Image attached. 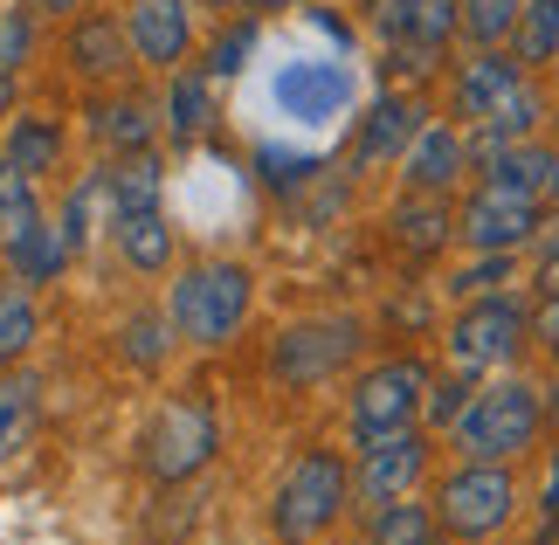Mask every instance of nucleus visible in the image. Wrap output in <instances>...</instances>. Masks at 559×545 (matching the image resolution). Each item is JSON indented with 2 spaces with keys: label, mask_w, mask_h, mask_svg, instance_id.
<instances>
[{
  "label": "nucleus",
  "mask_w": 559,
  "mask_h": 545,
  "mask_svg": "<svg viewBox=\"0 0 559 545\" xmlns=\"http://www.w3.org/2000/svg\"><path fill=\"white\" fill-rule=\"evenodd\" d=\"M35 214H41V201H35V173H21V166L0 159V235L28 228Z\"/></svg>",
  "instance_id": "nucleus-32"
},
{
  "label": "nucleus",
  "mask_w": 559,
  "mask_h": 545,
  "mask_svg": "<svg viewBox=\"0 0 559 545\" xmlns=\"http://www.w3.org/2000/svg\"><path fill=\"white\" fill-rule=\"evenodd\" d=\"M498 276H504V256H484V263H469L463 276H449V283H456L463 297H477V291H490V283H498Z\"/></svg>",
  "instance_id": "nucleus-36"
},
{
  "label": "nucleus",
  "mask_w": 559,
  "mask_h": 545,
  "mask_svg": "<svg viewBox=\"0 0 559 545\" xmlns=\"http://www.w3.org/2000/svg\"><path fill=\"white\" fill-rule=\"evenodd\" d=\"M539 324H546V332H552V359H559V304L546 297V311H539Z\"/></svg>",
  "instance_id": "nucleus-41"
},
{
  "label": "nucleus",
  "mask_w": 559,
  "mask_h": 545,
  "mask_svg": "<svg viewBox=\"0 0 559 545\" xmlns=\"http://www.w3.org/2000/svg\"><path fill=\"white\" fill-rule=\"evenodd\" d=\"M394 235H401V249H442L449 242V214L436 208V193H421V201H401V214H394Z\"/></svg>",
  "instance_id": "nucleus-30"
},
{
  "label": "nucleus",
  "mask_w": 559,
  "mask_h": 545,
  "mask_svg": "<svg viewBox=\"0 0 559 545\" xmlns=\"http://www.w3.org/2000/svg\"><path fill=\"white\" fill-rule=\"evenodd\" d=\"M469 380H477V374H463V380H449V387H442V394H436V401H428V407H436V422H456V414L469 407Z\"/></svg>",
  "instance_id": "nucleus-37"
},
{
  "label": "nucleus",
  "mask_w": 559,
  "mask_h": 545,
  "mask_svg": "<svg viewBox=\"0 0 559 545\" xmlns=\"http://www.w3.org/2000/svg\"><path fill=\"white\" fill-rule=\"evenodd\" d=\"M463 166H469V145L449 132V125H421V132L401 145V180H407V193H442V187H456Z\"/></svg>",
  "instance_id": "nucleus-13"
},
{
  "label": "nucleus",
  "mask_w": 559,
  "mask_h": 545,
  "mask_svg": "<svg viewBox=\"0 0 559 545\" xmlns=\"http://www.w3.org/2000/svg\"><path fill=\"white\" fill-rule=\"evenodd\" d=\"M91 118H97V139L118 145V152H145V139H153V118H145V104H132V97L97 104Z\"/></svg>",
  "instance_id": "nucleus-29"
},
{
  "label": "nucleus",
  "mask_w": 559,
  "mask_h": 545,
  "mask_svg": "<svg viewBox=\"0 0 559 545\" xmlns=\"http://www.w3.org/2000/svg\"><path fill=\"white\" fill-rule=\"evenodd\" d=\"M104 201H111V222L118 214H139V208H159V159L153 152H124L104 173Z\"/></svg>",
  "instance_id": "nucleus-21"
},
{
  "label": "nucleus",
  "mask_w": 559,
  "mask_h": 545,
  "mask_svg": "<svg viewBox=\"0 0 559 545\" xmlns=\"http://www.w3.org/2000/svg\"><path fill=\"white\" fill-rule=\"evenodd\" d=\"M546 193L559 201V152H552V166H546Z\"/></svg>",
  "instance_id": "nucleus-45"
},
{
  "label": "nucleus",
  "mask_w": 559,
  "mask_h": 545,
  "mask_svg": "<svg viewBox=\"0 0 559 545\" xmlns=\"http://www.w3.org/2000/svg\"><path fill=\"white\" fill-rule=\"evenodd\" d=\"M532 291H539V297H552L559 304V242L539 256V270H532Z\"/></svg>",
  "instance_id": "nucleus-38"
},
{
  "label": "nucleus",
  "mask_w": 559,
  "mask_h": 545,
  "mask_svg": "<svg viewBox=\"0 0 559 545\" xmlns=\"http://www.w3.org/2000/svg\"><path fill=\"white\" fill-rule=\"evenodd\" d=\"M207 118H214L207 76H201V70H180V76H174V97H166V125H174L180 139H193V132H207Z\"/></svg>",
  "instance_id": "nucleus-28"
},
{
  "label": "nucleus",
  "mask_w": 559,
  "mask_h": 545,
  "mask_svg": "<svg viewBox=\"0 0 559 545\" xmlns=\"http://www.w3.org/2000/svg\"><path fill=\"white\" fill-rule=\"evenodd\" d=\"M367 545H442L436 538V505H380L367 518Z\"/></svg>",
  "instance_id": "nucleus-23"
},
{
  "label": "nucleus",
  "mask_w": 559,
  "mask_h": 545,
  "mask_svg": "<svg viewBox=\"0 0 559 545\" xmlns=\"http://www.w3.org/2000/svg\"><path fill=\"white\" fill-rule=\"evenodd\" d=\"M263 166H276L270 173L276 187H290V180H305V173H311V159H290V152H263Z\"/></svg>",
  "instance_id": "nucleus-39"
},
{
  "label": "nucleus",
  "mask_w": 559,
  "mask_h": 545,
  "mask_svg": "<svg viewBox=\"0 0 559 545\" xmlns=\"http://www.w3.org/2000/svg\"><path fill=\"white\" fill-rule=\"evenodd\" d=\"M511 511H519V484H511L504 463H463V470H449L442 490H436V525L463 545L498 538L511 525Z\"/></svg>",
  "instance_id": "nucleus-4"
},
{
  "label": "nucleus",
  "mask_w": 559,
  "mask_h": 545,
  "mask_svg": "<svg viewBox=\"0 0 559 545\" xmlns=\"http://www.w3.org/2000/svg\"><path fill=\"white\" fill-rule=\"evenodd\" d=\"M539 505H546V518H559V455H552V476H546V497H539Z\"/></svg>",
  "instance_id": "nucleus-40"
},
{
  "label": "nucleus",
  "mask_w": 559,
  "mask_h": 545,
  "mask_svg": "<svg viewBox=\"0 0 559 545\" xmlns=\"http://www.w3.org/2000/svg\"><path fill=\"white\" fill-rule=\"evenodd\" d=\"M201 8H235V0H201Z\"/></svg>",
  "instance_id": "nucleus-47"
},
{
  "label": "nucleus",
  "mask_w": 559,
  "mask_h": 545,
  "mask_svg": "<svg viewBox=\"0 0 559 545\" xmlns=\"http://www.w3.org/2000/svg\"><path fill=\"white\" fill-rule=\"evenodd\" d=\"M0 159L41 180V173L62 159V132H56V118H14V125H8V152H0Z\"/></svg>",
  "instance_id": "nucleus-24"
},
{
  "label": "nucleus",
  "mask_w": 559,
  "mask_h": 545,
  "mask_svg": "<svg viewBox=\"0 0 559 545\" xmlns=\"http://www.w3.org/2000/svg\"><path fill=\"white\" fill-rule=\"evenodd\" d=\"M124 359L132 366H159L166 359V318H153V311H139V318H124Z\"/></svg>",
  "instance_id": "nucleus-33"
},
{
  "label": "nucleus",
  "mask_w": 559,
  "mask_h": 545,
  "mask_svg": "<svg viewBox=\"0 0 559 545\" xmlns=\"http://www.w3.org/2000/svg\"><path fill=\"white\" fill-rule=\"evenodd\" d=\"M214 442H222V428H214L207 401H166L153 414V428H145V470L159 484H187L193 470H207Z\"/></svg>",
  "instance_id": "nucleus-6"
},
{
  "label": "nucleus",
  "mask_w": 559,
  "mask_h": 545,
  "mask_svg": "<svg viewBox=\"0 0 559 545\" xmlns=\"http://www.w3.org/2000/svg\"><path fill=\"white\" fill-rule=\"evenodd\" d=\"M477 166H484V187H511V193H539V201H546V166H552V145H532V139L477 145Z\"/></svg>",
  "instance_id": "nucleus-15"
},
{
  "label": "nucleus",
  "mask_w": 559,
  "mask_h": 545,
  "mask_svg": "<svg viewBox=\"0 0 559 545\" xmlns=\"http://www.w3.org/2000/svg\"><path fill=\"white\" fill-rule=\"evenodd\" d=\"M28 8H35V14H70L76 0H28Z\"/></svg>",
  "instance_id": "nucleus-42"
},
{
  "label": "nucleus",
  "mask_w": 559,
  "mask_h": 545,
  "mask_svg": "<svg viewBox=\"0 0 559 545\" xmlns=\"http://www.w3.org/2000/svg\"><path fill=\"white\" fill-rule=\"evenodd\" d=\"M35 394H41V387H35L28 374H8V380H0V470H8L21 449H28V435H35V407H41Z\"/></svg>",
  "instance_id": "nucleus-22"
},
{
  "label": "nucleus",
  "mask_w": 559,
  "mask_h": 545,
  "mask_svg": "<svg viewBox=\"0 0 559 545\" xmlns=\"http://www.w3.org/2000/svg\"><path fill=\"white\" fill-rule=\"evenodd\" d=\"M456 28H463L456 0H401V28H394V42H401L407 62H421V70H428V56H436Z\"/></svg>",
  "instance_id": "nucleus-17"
},
{
  "label": "nucleus",
  "mask_w": 559,
  "mask_h": 545,
  "mask_svg": "<svg viewBox=\"0 0 559 545\" xmlns=\"http://www.w3.org/2000/svg\"><path fill=\"white\" fill-rule=\"evenodd\" d=\"M0 242H8V263H14V283H49V276H56L62 263H70V242H62V235H56L49 222H41V214H35L28 228L0 235Z\"/></svg>",
  "instance_id": "nucleus-19"
},
{
  "label": "nucleus",
  "mask_w": 559,
  "mask_h": 545,
  "mask_svg": "<svg viewBox=\"0 0 559 545\" xmlns=\"http://www.w3.org/2000/svg\"><path fill=\"white\" fill-rule=\"evenodd\" d=\"M539 428H546V394L525 380H498L484 394H469V407L449 422L463 463H511L519 449H532Z\"/></svg>",
  "instance_id": "nucleus-1"
},
{
  "label": "nucleus",
  "mask_w": 559,
  "mask_h": 545,
  "mask_svg": "<svg viewBox=\"0 0 559 545\" xmlns=\"http://www.w3.org/2000/svg\"><path fill=\"white\" fill-rule=\"evenodd\" d=\"M249 297H255V283H249L242 263H193L174 283L166 324H174L187 345H228L249 318Z\"/></svg>",
  "instance_id": "nucleus-2"
},
{
  "label": "nucleus",
  "mask_w": 559,
  "mask_h": 545,
  "mask_svg": "<svg viewBox=\"0 0 559 545\" xmlns=\"http://www.w3.org/2000/svg\"><path fill=\"white\" fill-rule=\"evenodd\" d=\"M421 476H428V435L394 428V435H373V442H367V463H359L353 490L380 511V505H401V497H415Z\"/></svg>",
  "instance_id": "nucleus-10"
},
{
  "label": "nucleus",
  "mask_w": 559,
  "mask_h": 545,
  "mask_svg": "<svg viewBox=\"0 0 559 545\" xmlns=\"http://www.w3.org/2000/svg\"><path fill=\"white\" fill-rule=\"evenodd\" d=\"M21 56H28V14L0 8V62H8V70H21Z\"/></svg>",
  "instance_id": "nucleus-35"
},
{
  "label": "nucleus",
  "mask_w": 559,
  "mask_h": 545,
  "mask_svg": "<svg viewBox=\"0 0 559 545\" xmlns=\"http://www.w3.org/2000/svg\"><path fill=\"white\" fill-rule=\"evenodd\" d=\"M519 8L525 0H456V14H463V35L469 42H511V28H519Z\"/></svg>",
  "instance_id": "nucleus-31"
},
{
  "label": "nucleus",
  "mask_w": 559,
  "mask_h": 545,
  "mask_svg": "<svg viewBox=\"0 0 559 545\" xmlns=\"http://www.w3.org/2000/svg\"><path fill=\"white\" fill-rule=\"evenodd\" d=\"M511 35H519V62H559V0H525Z\"/></svg>",
  "instance_id": "nucleus-26"
},
{
  "label": "nucleus",
  "mask_w": 559,
  "mask_h": 545,
  "mask_svg": "<svg viewBox=\"0 0 559 545\" xmlns=\"http://www.w3.org/2000/svg\"><path fill=\"white\" fill-rule=\"evenodd\" d=\"M249 49H255V21H249V28H228L222 42H214V62H207V76H235Z\"/></svg>",
  "instance_id": "nucleus-34"
},
{
  "label": "nucleus",
  "mask_w": 559,
  "mask_h": 545,
  "mask_svg": "<svg viewBox=\"0 0 559 545\" xmlns=\"http://www.w3.org/2000/svg\"><path fill=\"white\" fill-rule=\"evenodd\" d=\"M111 235H118V256H124L132 270H145V276H159L166 263H174V228H166V214H159V208L118 214Z\"/></svg>",
  "instance_id": "nucleus-18"
},
{
  "label": "nucleus",
  "mask_w": 559,
  "mask_h": 545,
  "mask_svg": "<svg viewBox=\"0 0 559 545\" xmlns=\"http://www.w3.org/2000/svg\"><path fill=\"white\" fill-rule=\"evenodd\" d=\"M546 118V97L532 91V83H519V91H511L498 111H490L484 125H477V145H504V139H532V125Z\"/></svg>",
  "instance_id": "nucleus-25"
},
{
  "label": "nucleus",
  "mask_w": 559,
  "mask_h": 545,
  "mask_svg": "<svg viewBox=\"0 0 559 545\" xmlns=\"http://www.w3.org/2000/svg\"><path fill=\"white\" fill-rule=\"evenodd\" d=\"M539 193H511V187H477L469 193V208H463V222L456 235L477 256H511V249H525L532 235H539Z\"/></svg>",
  "instance_id": "nucleus-8"
},
{
  "label": "nucleus",
  "mask_w": 559,
  "mask_h": 545,
  "mask_svg": "<svg viewBox=\"0 0 559 545\" xmlns=\"http://www.w3.org/2000/svg\"><path fill=\"white\" fill-rule=\"evenodd\" d=\"M421 132V104H407V97H380L367 125H359V159H394V152Z\"/></svg>",
  "instance_id": "nucleus-20"
},
{
  "label": "nucleus",
  "mask_w": 559,
  "mask_h": 545,
  "mask_svg": "<svg viewBox=\"0 0 559 545\" xmlns=\"http://www.w3.org/2000/svg\"><path fill=\"white\" fill-rule=\"evenodd\" d=\"M70 62L83 76H124L132 70V35H124V21H111V14H91V21H76L70 28Z\"/></svg>",
  "instance_id": "nucleus-16"
},
{
  "label": "nucleus",
  "mask_w": 559,
  "mask_h": 545,
  "mask_svg": "<svg viewBox=\"0 0 559 545\" xmlns=\"http://www.w3.org/2000/svg\"><path fill=\"white\" fill-rule=\"evenodd\" d=\"M546 414H559V401H546Z\"/></svg>",
  "instance_id": "nucleus-48"
},
{
  "label": "nucleus",
  "mask_w": 559,
  "mask_h": 545,
  "mask_svg": "<svg viewBox=\"0 0 559 545\" xmlns=\"http://www.w3.org/2000/svg\"><path fill=\"white\" fill-rule=\"evenodd\" d=\"M353 353H359V318H311V324H290L276 339L270 366H276V380L311 387V380H332Z\"/></svg>",
  "instance_id": "nucleus-9"
},
{
  "label": "nucleus",
  "mask_w": 559,
  "mask_h": 545,
  "mask_svg": "<svg viewBox=\"0 0 559 545\" xmlns=\"http://www.w3.org/2000/svg\"><path fill=\"white\" fill-rule=\"evenodd\" d=\"M35 332H41V318H35V297L21 291V283H8L0 291V366H14L21 353L35 345Z\"/></svg>",
  "instance_id": "nucleus-27"
},
{
  "label": "nucleus",
  "mask_w": 559,
  "mask_h": 545,
  "mask_svg": "<svg viewBox=\"0 0 559 545\" xmlns=\"http://www.w3.org/2000/svg\"><path fill=\"white\" fill-rule=\"evenodd\" d=\"M193 0H132V14H124V35H132V56L153 62V70H174V62L187 56V21Z\"/></svg>",
  "instance_id": "nucleus-12"
},
{
  "label": "nucleus",
  "mask_w": 559,
  "mask_h": 545,
  "mask_svg": "<svg viewBox=\"0 0 559 545\" xmlns=\"http://www.w3.org/2000/svg\"><path fill=\"white\" fill-rule=\"evenodd\" d=\"M532 545H559V518H546V532L532 538Z\"/></svg>",
  "instance_id": "nucleus-46"
},
{
  "label": "nucleus",
  "mask_w": 559,
  "mask_h": 545,
  "mask_svg": "<svg viewBox=\"0 0 559 545\" xmlns=\"http://www.w3.org/2000/svg\"><path fill=\"white\" fill-rule=\"evenodd\" d=\"M519 353H525V311L511 297H477L449 324V359H456V374H490V366H511Z\"/></svg>",
  "instance_id": "nucleus-7"
},
{
  "label": "nucleus",
  "mask_w": 559,
  "mask_h": 545,
  "mask_svg": "<svg viewBox=\"0 0 559 545\" xmlns=\"http://www.w3.org/2000/svg\"><path fill=\"white\" fill-rule=\"evenodd\" d=\"M428 387H436V374H428L421 359H386V366H373V374L353 387V401H346L353 435H359V442H373V435L407 428V422L421 414Z\"/></svg>",
  "instance_id": "nucleus-5"
},
{
  "label": "nucleus",
  "mask_w": 559,
  "mask_h": 545,
  "mask_svg": "<svg viewBox=\"0 0 559 545\" xmlns=\"http://www.w3.org/2000/svg\"><path fill=\"white\" fill-rule=\"evenodd\" d=\"M519 62L511 56H477V62H463L456 70V83H449V104H456V118H469V125H484L498 104L519 91Z\"/></svg>",
  "instance_id": "nucleus-14"
},
{
  "label": "nucleus",
  "mask_w": 559,
  "mask_h": 545,
  "mask_svg": "<svg viewBox=\"0 0 559 545\" xmlns=\"http://www.w3.org/2000/svg\"><path fill=\"white\" fill-rule=\"evenodd\" d=\"M346 497H353L346 463H338L332 449H305V455H297V463L284 470V484H276L270 525L284 532L290 545H305V538H318L338 511H346Z\"/></svg>",
  "instance_id": "nucleus-3"
},
{
  "label": "nucleus",
  "mask_w": 559,
  "mask_h": 545,
  "mask_svg": "<svg viewBox=\"0 0 559 545\" xmlns=\"http://www.w3.org/2000/svg\"><path fill=\"white\" fill-rule=\"evenodd\" d=\"M8 97H14V70L0 62V111H8Z\"/></svg>",
  "instance_id": "nucleus-44"
},
{
  "label": "nucleus",
  "mask_w": 559,
  "mask_h": 545,
  "mask_svg": "<svg viewBox=\"0 0 559 545\" xmlns=\"http://www.w3.org/2000/svg\"><path fill=\"white\" fill-rule=\"evenodd\" d=\"M249 14H276V8H297V0H242Z\"/></svg>",
  "instance_id": "nucleus-43"
},
{
  "label": "nucleus",
  "mask_w": 559,
  "mask_h": 545,
  "mask_svg": "<svg viewBox=\"0 0 559 545\" xmlns=\"http://www.w3.org/2000/svg\"><path fill=\"white\" fill-rule=\"evenodd\" d=\"M276 104H284L290 118H338L353 104V70L346 62H290L284 76H276Z\"/></svg>",
  "instance_id": "nucleus-11"
}]
</instances>
